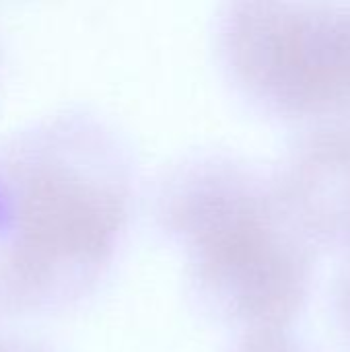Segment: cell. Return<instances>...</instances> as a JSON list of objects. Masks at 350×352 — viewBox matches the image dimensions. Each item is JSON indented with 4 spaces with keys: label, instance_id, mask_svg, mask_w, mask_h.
Here are the masks:
<instances>
[{
    "label": "cell",
    "instance_id": "cell-1",
    "mask_svg": "<svg viewBox=\"0 0 350 352\" xmlns=\"http://www.w3.org/2000/svg\"><path fill=\"white\" fill-rule=\"evenodd\" d=\"M202 198V245L219 295L256 332L283 330L309 293L318 248L278 184L252 171H219Z\"/></svg>",
    "mask_w": 350,
    "mask_h": 352
},
{
    "label": "cell",
    "instance_id": "cell-3",
    "mask_svg": "<svg viewBox=\"0 0 350 352\" xmlns=\"http://www.w3.org/2000/svg\"><path fill=\"white\" fill-rule=\"evenodd\" d=\"M278 190L307 239L350 252V124H322L293 148Z\"/></svg>",
    "mask_w": 350,
    "mask_h": 352
},
{
    "label": "cell",
    "instance_id": "cell-2",
    "mask_svg": "<svg viewBox=\"0 0 350 352\" xmlns=\"http://www.w3.org/2000/svg\"><path fill=\"white\" fill-rule=\"evenodd\" d=\"M231 64L268 107L350 124V4H241L227 31Z\"/></svg>",
    "mask_w": 350,
    "mask_h": 352
},
{
    "label": "cell",
    "instance_id": "cell-5",
    "mask_svg": "<svg viewBox=\"0 0 350 352\" xmlns=\"http://www.w3.org/2000/svg\"><path fill=\"white\" fill-rule=\"evenodd\" d=\"M338 314H340V320L347 328V332L350 334V266L347 268L342 280H340V287H338Z\"/></svg>",
    "mask_w": 350,
    "mask_h": 352
},
{
    "label": "cell",
    "instance_id": "cell-4",
    "mask_svg": "<svg viewBox=\"0 0 350 352\" xmlns=\"http://www.w3.org/2000/svg\"><path fill=\"white\" fill-rule=\"evenodd\" d=\"M241 352H309L305 346L287 338L283 330L276 332H258Z\"/></svg>",
    "mask_w": 350,
    "mask_h": 352
}]
</instances>
